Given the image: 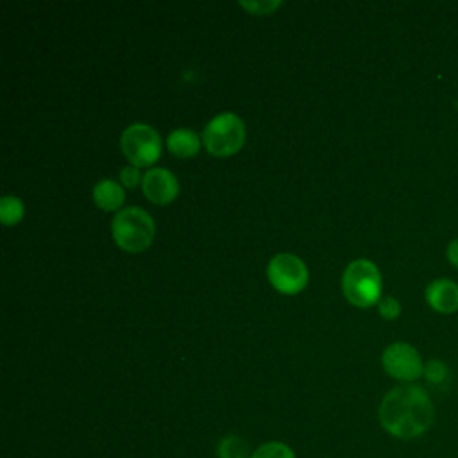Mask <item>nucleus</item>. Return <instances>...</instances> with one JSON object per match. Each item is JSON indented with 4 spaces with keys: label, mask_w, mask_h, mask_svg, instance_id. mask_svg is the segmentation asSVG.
<instances>
[{
    "label": "nucleus",
    "mask_w": 458,
    "mask_h": 458,
    "mask_svg": "<svg viewBox=\"0 0 458 458\" xmlns=\"http://www.w3.org/2000/svg\"><path fill=\"white\" fill-rule=\"evenodd\" d=\"M202 141L213 156H231L238 152L245 141L243 120L234 113H220L208 122Z\"/></svg>",
    "instance_id": "nucleus-4"
},
{
    "label": "nucleus",
    "mask_w": 458,
    "mask_h": 458,
    "mask_svg": "<svg viewBox=\"0 0 458 458\" xmlns=\"http://www.w3.org/2000/svg\"><path fill=\"white\" fill-rule=\"evenodd\" d=\"M428 304L442 315L458 311V284L451 279H435L426 286Z\"/></svg>",
    "instance_id": "nucleus-9"
},
{
    "label": "nucleus",
    "mask_w": 458,
    "mask_h": 458,
    "mask_svg": "<svg viewBox=\"0 0 458 458\" xmlns=\"http://www.w3.org/2000/svg\"><path fill=\"white\" fill-rule=\"evenodd\" d=\"M23 216V202L14 195H5L0 200V220L4 225L18 224Z\"/></svg>",
    "instance_id": "nucleus-13"
},
{
    "label": "nucleus",
    "mask_w": 458,
    "mask_h": 458,
    "mask_svg": "<svg viewBox=\"0 0 458 458\" xmlns=\"http://www.w3.org/2000/svg\"><path fill=\"white\" fill-rule=\"evenodd\" d=\"M377 311L383 318L386 320H394L399 317L401 313V304L395 297H381L377 302Z\"/></svg>",
    "instance_id": "nucleus-16"
},
{
    "label": "nucleus",
    "mask_w": 458,
    "mask_h": 458,
    "mask_svg": "<svg viewBox=\"0 0 458 458\" xmlns=\"http://www.w3.org/2000/svg\"><path fill=\"white\" fill-rule=\"evenodd\" d=\"M381 428L399 440L422 437L433 424L435 406L420 385L403 383L385 394L377 408Z\"/></svg>",
    "instance_id": "nucleus-1"
},
{
    "label": "nucleus",
    "mask_w": 458,
    "mask_h": 458,
    "mask_svg": "<svg viewBox=\"0 0 458 458\" xmlns=\"http://www.w3.org/2000/svg\"><path fill=\"white\" fill-rule=\"evenodd\" d=\"M342 290L354 306L367 308L381 299V274L369 259H354L342 276Z\"/></svg>",
    "instance_id": "nucleus-3"
},
{
    "label": "nucleus",
    "mask_w": 458,
    "mask_h": 458,
    "mask_svg": "<svg viewBox=\"0 0 458 458\" xmlns=\"http://www.w3.org/2000/svg\"><path fill=\"white\" fill-rule=\"evenodd\" d=\"M216 456L218 458H250L252 451L249 444L238 435H227L218 442Z\"/></svg>",
    "instance_id": "nucleus-12"
},
{
    "label": "nucleus",
    "mask_w": 458,
    "mask_h": 458,
    "mask_svg": "<svg viewBox=\"0 0 458 458\" xmlns=\"http://www.w3.org/2000/svg\"><path fill=\"white\" fill-rule=\"evenodd\" d=\"M166 147L177 157H191L200 148V138L195 131L181 127V129H175L168 134Z\"/></svg>",
    "instance_id": "nucleus-10"
},
{
    "label": "nucleus",
    "mask_w": 458,
    "mask_h": 458,
    "mask_svg": "<svg viewBox=\"0 0 458 458\" xmlns=\"http://www.w3.org/2000/svg\"><path fill=\"white\" fill-rule=\"evenodd\" d=\"M141 190L150 202L163 206L177 197L179 182L170 170L163 166H154L143 174Z\"/></svg>",
    "instance_id": "nucleus-8"
},
{
    "label": "nucleus",
    "mask_w": 458,
    "mask_h": 458,
    "mask_svg": "<svg viewBox=\"0 0 458 458\" xmlns=\"http://www.w3.org/2000/svg\"><path fill=\"white\" fill-rule=\"evenodd\" d=\"M267 277L277 292L297 293L308 283V268L295 254L281 252L268 261Z\"/></svg>",
    "instance_id": "nucleus-6"
},
{
    "label": "nucleus",
    "mask_w": 458,
    "mask_h": 458,
    "mask_svg": "<svg viewBox=\"0 0 458 458\" xmlns=\"http://www.w3.org/2000/svg\"><path fill=\"white\" fill-rule=\"evenodd\" d=\"M250 458H295V453L288 444L272 440V442H265L258 449H254Z\"/></svg>",
    "instance_id": "nucleus-14"
},
{
    "label": "nucleus",
    "mask_w": 458,
    "mask_h": 458,
    "mask_svg": "<svg viewBox=\"0 0 458 458\" xmlns=\"http://www.w3.org/2000/svg\"><path fill=\"white\" fill-rule=\"evenodd\" d=\"M240 5L250 13H258V14H267L274 9H277L281 5V2H240Z\"/></svg>",
    "instance_id": "nucleus-17"
},
{
    "label": "nucleus",
    "mask_w": 458,
    "mask_h": 458,
    "mask_svg": "<svg viewBox=\"0 0 458 458\" xmlns=\"http://www.w3.org/2000/svg\"><path fill=\"white\" fill-rule=\"evenodd\" d=\"M445 254H447L449 263H451V265H454V267L458 268V238H456V240H453V242L447 245Z\"/></svg>",
    "instance_id": "nucleus-19"
},
{
    "label": "nucleus",
    "mask_w": 458,
    "mask_h": 458,
    "mask_svg": "<svg viewBox=\"0 0 458 458\" xmlns=\"http://www.w3.org/2000/svg\"><path fill=\"white\" fill-rule=\"evenodd\" d=\"M381 363L390 377L403 383H411L419 379L424 372L420 354L406 342L390 344L381 354Z\"/></svg>",
    "instance_id": "nucleus-7"
},
{
    "label": "nucleus",
    "mask_w": 458,
    "mask_h": 458,
    "mask_svg": "<svg viewBox=\"0 0 458 458\" xmlns=\"http://www.w3.org/2000/svg\"><path fill=\"white\" fill-rule=\"evenodd\" d=\"M120 145L132 166L152 165L161 154V138L157 131L147 123L129 125L122 132Z\"/></svg>",
    "instance_id": "nucleus-5"
},
{
    "label": "nucleus",
    "mask_w": 458,
    "mask_h": 458,
    "mask_svg": "<svg viewBox=\"0 0 458 458\" xmlns=\"http://www.w3.org/2000/svg\"><path fill=\"white\" fill-rule=\"evenodd\" d=\"M120 179L123 182V186H129V188H134L143 177L140 175V170L138 166H123L122 172H120Z\"/></svg>",
    "instance_id": "nucleus-18"
},
{
    "label": "nucleus",
    "mask_w": 458,
    "mask_h": 458,
    "mask_svg": "<svg viewBox=\"0 0 458 458\" xmlns=\"http://www.w3.org/2000/svg\"><path fill=\"white\" fill-rule=\"evenodd\" d=\"M111 233L122 249L129 252H140L152 243L156 225L145 209L129 206L113 216Z\"/></svg>",
    "instance_id": "nucleus-2"
},
{
    "label": "nucleus",
    "mask_w": 458,
    "mask_h": 458,
    "mask_svg": "<svg viewBox=\"0 0 458 458\" xmlns=\"http://www.w3.org/2000/svg\"><path fill=\"white\" fill-rule=\"evenodd\" d=\"M422 376H424L429 383L440 385V383H444V381L447 379L449 370H447V367H445L444 361L433 358V360H429V361L424 363V372H422Z\"/></svg>",
    "instance_id": "nucleus-15"
},
{
    "label": "nucleus",
    "mask_w": 458,
    "mask_h": 458,
    "mask_svg": "<svg viewBox=\"0 0 458 458\" xmlns=\"http://www.w3.org/2000/svg\"><path fill=\"white\" fill-rule=\"evenodd\" d=\"M123 199H125L123 188L118 182H114L113 179H102L93 188L95 204L106 211L118 209L122 206Z\"/></svg>",
    "instance_id": "nucleus-11"
}]
</instances>
